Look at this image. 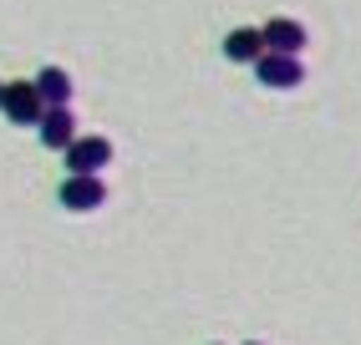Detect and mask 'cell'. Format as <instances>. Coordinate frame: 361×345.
<instances>
[{
	"label": "cell",
	"mask_w": 361,
	"mask_h": 345,
	"mask_svg": "<svg viewBox=\"0 0 361 345\" xmlns=\"http://www.w3.org/2000/svg\"><path fill=\"white\" fill-rule=\"evenodd\" d=\"M107 203V183L97 178V172H71V178L61 183V208L71 213H92Z\"/></svg>",
	"instance_id": "7a4b0ae2"
},
{
	"label": "cell",
	"mask_w": 361,
	"mask_h": 345,
	"mask_svg": "<svg viewBox=\"0 0 361 345\" xmlns=\"http://www.w3.org/2000/svg\"><path fill=\"white\" fill-rule=\"evenodd\" d=\"M259 36H264V51H285V56H300V46H305V26L300 20H285V15H275L270 26H259Z\"/></svg>",
	"instance_id": "5b68a950"
},
{
	"label": "cell",
	"mask_w": 361,
	"mask_h": 345,
	"mask_svg": "<svg viewBox=\"0 0 361 345\" xmlns=\"http://www.w3.org/2000/svg\"><path fill=\"white\" fill-rule=\"evenodd\" d=\"M255 77H259V87H275V92H290V87H300V56H285V51H259V61H255Z\"/></svg>",
	"instance_id": "3957f363"
},
{
	"label": "cell",
	"mask_w": 361,
	"mask_h": 345,
	"mask_svg": "<svg viewBox=\"0 0 361 345\" xmlns=\"http://www.w3.org/2000/svg\"><path fill=\"white\" fill-rule=\"evenodd\" d=\"M61 153H66V168L71 172H102L112 163V142L107 137H71Z\"/></svg>",
	"instance_id": "277c9868"
},
{
	"label": "cell",
	"mask_w": 361,
	"mask_h": 345,
	"mask_svg": "<svg viewBox=\"0 0 361 345\" xmlns=\"http://www.w3.org/2000/svg\"><path fill=\"white\" fill-rule=\"evenodd\" d=\"M36 127H41V142L61 153V147H66L71 137H77V117H71V107H46Z\"/></svg>",
	"instance_id": "8992f818"
},
{
	"label": "cell",
	"mask_w": 361,
	"mask_h": 345,
	"mask_svg": "<svg viewBox=\"0 0 361 345\" xmlns=\"http://www.w3.org/2000/svg\"><path fill=\"white\" fill-rule=\"evenodd\" d=\"M0 112H6L16 127H36L41 112H46L36 82H6V92H0Z\"/></svg>",
	"instance_id": "6da1fadb"
},
{
	"label": "cell",
	"mask_w": 361,
	"mask_h": 345,
	"mask_svg": "<svg viewBox=\"0 0 361 345\" xmlns=\"http://www.w3.org/2000/svg\"><path fill=\"white\" fill-rule=\"evenodd\" d=\"M36 92H41V102H46V107H71V77H66L61 66H41Z\"/></svg>",
	"instance_id": "ba28073f"
},
{
	"label": "cell",
	"mask_w": 361,
	"mask_h": 345,
	"mask_svg": "<svg viewBox=\"0 0 361 345\" xmlns=\"http://www.w3.org/2000/svg\"><path fill=\"white\" fill-rule=\"evenodd\" d=\"M250 345H259V340H250Z\"/></svg>",
	"instance_id": "30bf717a"
},
{
	"label": "cell",
	"mask_w": 361,
	"mask_h": 345,
	"mask_svg": "<svg viewBox=\"0 0 361 345\" xmlns=\"http://www.w3.org/2000/svg\"><path fill=\"white\" fill-rule=\"evenodd\" d=\"M259 51H264V36H259V31H250V26H239V31H229V36H224V56H229V61H239V66H255V61H259Z\"/></svg>",
	"instance_id": "52a82bcc"
},
{
	"label": "cell",
	"mask_w": 361,
	"mask_h": 345,
	"mask_svg": "<svg viewBox=\"0 0 361 345\" xmlns=\"http://www.w3.org/2000/svg\"><path fill=\"white\" fill-rule=\"evenodd\" d=\"M0 92H6V82H0Z\"/></svg>",
	"instance_id": "9c48e42d"
}]
</instances>
